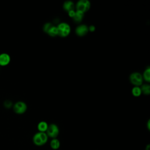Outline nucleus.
<instances>
[{
  "label": "nucleus",
  "instance_id": "nucleus-1",
  "mask_svg": "<svg viewBox=\"0 0 150 150\" xmlns=\"http://www.w3.org/2000/svg\"><path fill=\"white\" fill-rule=\"evenodd\" d=\"M48 137L46 132H38L34 134L32 138L33 143L38 146H41L46 144L48 141Z\"/></svg>",
  "mask_w": 150,
  "mask_h": 150
},
{
  "label": "nucleus",
  "instance_id": "nucleus-4",
  "mask_svg": "<svg viewBox=\"0 0 150 150\" xmlns=\"http://www.w3.org/2000/svg\"><path fill=\"white\" fill-rule=\"evenodd\" d=\"M91 6L90 2L88 0H79L76 4V11L84 13L88 11Z\"/></svg>",
  "mask_w": 150,
  "mask_h": 150
},
{
  "label": "nucleus",
  "instance_id": "nucleus-21",
  "mask_svg": "<svg viewBox=\"0 0 150 150\" xmlns=\"http://www.w3.org/2000/svg\"><path fill=\"white\" fill-rule=\"evenodd\" d=\"M147 127H148V130H149V128H150V127H149V120H148V123H147Z\"/></svg>",
  "mask_w": 150,
  "mask_h": 150
},
{
  "label": "nucleus",
  "instance_id": "nucleus-11",
  "mask_svg": "<svg viewBox=\"0 0 150 150\" xmlns=\"http://www.w3.org/2000/svg\"><path fill=\"white\" fill-rule=\"evenodd\" d=\"M50 146L52 149L57 150L60 146V141L57 138H53L50 142Z\"/></svg>",
  "mask_w": 150,
  "mask_h": 150
},
{
  "label": "nucleus",
  "instance_id": "nucleus-2",
  "mask_svg": "<svg viewBox=\"0 0 150 150\" xmlns=\"http://www.w3.org/2000/svg\"><path fill=\"white\" fill-rule=\"evenodd\" d=\"M58 36L61 37L67 36L71 31V28L70 25L66 22H61L57 26Z\"/></svg>",
  "mask_w": 150,
  "mask_h": 150
},
{
  "label": "nucleus",
  "instance_id": "nucleus-16",
  "mask_svg": "<svg viewBox=\"0 0 150 150\" xmlns=\"http://www.w3.org/2000/svg\"><path fill=\"white\" fill-rule=\"evenodd\" d=\"M131 93L132 95L135 97H139L142 94L141 90L139 86H134L131 90Z\"/></svg>",
  "mask_w": 150,
  "mask_h": 150
},
{
  "label": "nucleus",
  "instance_id": "nucleus-7",
  "mask_svg": "<svg viewBox=\"0 0 150 150\" xmlns=\"http://www.w3.org/2000/svg\"><path fill=\"white\" fill-rule=\"evenodd\" d=\"M11 60V57L10 55L7 53H0V66H8Z\"/></svg>",
  "mask_w": 150,
  "mask_h": 150
},
{
  "label": "nucleus",
  "instance_id": "nucleus-10",
  "mask_svg": "<svg viewBox=\"0 0 150 150\" xmlns=\"http://www.w3.org/2000/svg\"><path fill=\"white\" fill-rule=\"evenodd\" d=\"M48 125H49V124L46 121H42L38 123L37 128H38L39 132H46L47 131V129L48 128Z\"/></svg>",
  "mask_w": 150,
  "mask_h": 150
},
{
  "label": "nucleus",
  "instance_id": "nucleus-12",
  "mask_svg": "<svg viewBox=\"0 0 150 150\" xmlns=\"http://www.w3.org/2000/svg\"><path fill=\"white\" fill-rule=\"evenodd\" d=\"M83 17H84V13L79 11H76L75 15L73 18V19L75 22L80 23L82 21Z\"/></svg>",
  "mask_w": 150,
  "mask_h": 150
},
{
  "label": "nucleus",
  "instance_id": "nucleus-8",
  "mask_svg": "<svg viewBox=\"0 0 150 150\" xmlns=\"http://www.w3.org/2000/svg\"><path fill=\"white\" fill-rule=\"evenodd\" d=\"M88 32V28L86 25L81 24L77 26L75 29L76 34L79 36H85Z\"/></svg>",
  "mask_w": 150,
  "mask_h": 150
},
{
  "label": "nucleus",
  "instance_id": "nucleus-14",
  "mask_svg": "<svg viewBox=\"0 0 150 150\" xmlns=\"http://www.w3.org/2000/svg\"><path fill=\"white\" fill-rule=\"evenodd\" d=\"M142 75V77L143 79L145 80L147 82H149L150 81V67L149 66H148L144 70L143 74Z\"/></svg>",
  "mask_w": 150,
  "mask_h": 150
},
{
  "label": "nucleus",
  "instance_id": "nucleus-13",
  "mask_svg": "<svg viewBox=\"0 0 150 150\" xmlns=\"http://www.w3.org/2000/svg\"><path fill=\"white\" fill-rule=\"evenodd\" d=\"M49 36H52V37H54L58 35V32H57V26H55L54 25H52L50 28L47 30V32H46Z\"/></svg>",
  "mask_w": 150,
  "mask_h": 150
},
{
  "label": "nucleus",
  "instance_id": "nucleus-5",
  "mask_svg": "<svg viewBox=\"0 0 150 150\" xmlns=\"http://www.w3.org/2000/svg\"><path fill=\"white\" fill-rule=\"evenodd\" d=\"M48 138H57L59 134V128L55 124H50L48 125V128L46 132Z\"/></svg>",
  "mask_w": 150,
  "mask_h": 150
},
{
  "label": "nucleus",
  "instance_id": "nucleus-20",
  "mask_svg": "<svg viewBox=\"0 0 150 150\" xmlns=\"http://www.w3.org/2000/svg\"><path fill=\"white\" fill-rule=\"evenodd\" d=\"M88 28V30L90 31V32H94L95 30V29H96L95 26L94 25H90Z\"/></svg>",
  "mask_w": 150,
  "mask_h": 150
},
{
  "label": "nucleus",
  "instance_id": "nucleus-19",
  "mask_svg": "<svg viewBox=\"0 0 150 150\" xmlns=\"http://www.w3.org/2000/svg\"><path fill=\"white\" fill-rule=\"evenodd\" d=\"M75 12H76V11H74V10H71V11H70L68 12V15H69V16L70 17L73 18L74 17V15H75Z\"/></svg>",
  "mask_w": 150,
  "mask_h": 150
},
{
  "label": "nucleus",
  "instance_id": "nucleus-18",
  "mask_svg": "<svg viewBox=\"0 0 150 150\" xmlns=\"http://www.w3.org/2000/svg\"><path fill=\"white\" fill-rule=\"evenodd\" d=\"M4 105L6 108H10L12 106V103L9 100H6L4 103Z\"/></svg>",
  "mask_w": 150,
  "mask_h": 150
},
{
  "label": "nucleus",
  "instance_id": "nucleus-17",
  "mask_svg": "<svg viewBox=\"0 0 150 150\" xmlns=\"http://www.w3.org/2000/svg\"><path fill=\"white\" fill-rule=\"evenodd\" d=\"M52 25H52L51 23H49V22L46 23L44 25L43 28L44 32L46 33V32H47V30L50 28V27H51Z\"/></svg>",
  "mask_w": 150,
  "mask_h": 150
},
{
  "label": "nucleus",
  "instance_id": "nucleus-3",
  "mask_svg": "<svg viewBox=\"0 0 150 150\" xmlns=\"http://www.w3.org/2000/svg\"><path fill=\"white\" fill-rule=\"evenodd\" d=\"M130 82L134 86H140L143 83V77L142 75L139 72H134L132 73L129 77Z\"/></svg>",
  "mask_w": 150,
  "mask_h": 150
},
{
  "label": "nucleus",
  "instance_id": "nucleus-15",
  "mask_svg": "<svg viewBox=\"0 0 150 150\" xmlns=\"http://www.w3.org/2000/svg\"><path fill=\"white\" fill-rule=\"evenodd\" d=\"M141 93L145 95H149L150 94V86L148 84H144L141 85L140 87Z\"/></svg>",
  "mask_w": 150,
  "mask_h": 150
},
{
  "label": "nucleus",
  "instance_id": "nucleus-9",
  "mask_svg": "<svg viewBox=\"0 0 150 150\" xmlns=\"http://www.w3.org/2000/svg\"><path fill=\"white\" fill-rule=\"evenodd\" d=\"M63 8L64 11L69 12L70 11L74 9L75 5L71 1H66L63 3Z\"/></svg>",
  "mask_w": 150,
  "mask_h": 150
},
{
  "label": "nucleus",
  "instance_id": "nucleus-6",
  "mask_svg": "<svg viewBox=\"0 0 150 150\" xmlns=\"http://www.w3.org/2000/svg\"><path fill=\"white\" fill-rule=\"evenodd\" d=\"M13 110L17 114H24L27 110L26 104L22 101L16 102L13 105Z\"/></svg>",
  "mask_w": 150,
  "mask_h": 150
}]
</instances>
